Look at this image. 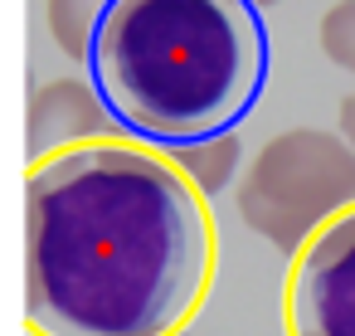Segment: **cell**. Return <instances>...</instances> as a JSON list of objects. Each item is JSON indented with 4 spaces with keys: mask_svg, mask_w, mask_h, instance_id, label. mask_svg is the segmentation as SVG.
<instances>
[{
    "mask_svg": "<svg viewBox=\"0 0 355 336\" xmlns=\"http://www.w3.org/2000/svg\"><path fill=\"white\" fill-rule=\"evenodd\" d=\"M209 283V205L166 156L83 142L30 166L25 321L40 336H180Z\"/></svg>",
    "mask_w": 355,
    "mask_h": 336,
    "instance_id": "obj_1",
    "label": "cell"
},
{
    "mask_svg": "<svg viewBox=\"0 0 355 336\" xmlns=\"http://www.w3.org/2000/svg\"><path fill=\"white\" fill-rule=\"evenodd\" d=\"M83 69L117 127L171 151L253 112L268 30L248 0H107Z\"/></svg>",
    "mask_w": 355,
    "mask_h": 336,
    "instance_id": "obj_2",
    "label": "cell"
},
{
    "mask_svg": "<svg viewBox=\"0 0 355 336\" xmlns=\"http://www.w3.org/2000/svg\"><path fill=\"white\" fill-rule=\"evenodd\" d=\"M355 205V151L340 132L292 127L272 137L239 180L243 224L282 253H297L316 229Z\"/></svg>",
    "mask_w": 355,
    "mask_h": 336,
    "instance_id": "obj_3",
    "label": "cell"
},
{
    "mask_svg": "<svg viewBox=\"0 0 355 336\" xmlns=\"http://www.w3.org/2000/svg\"><path fill=\"white\" fill-rule=\"evenodd\" d=\"M282 317L287 336H355V205L292 253Z\"/></svg>",
    "mask_w": 355,
    "mask_h": 336,
    "instance_id": "obj_4",
    "label": "cell"
},
{
    "mask_svg": "<svg viewBox=\"0 0 355 336\" xmlns=\"http://www.w3.org/2000/svg\"><path fill=\"white\" fill-rule=\"evenodd\" d=\"M117 122L107 117L103 98L93 93L88 78H49L30 98V122H25V151L30 166L44 156H59L69 146H83L93 137H107Z\"/></svg>",
    "mask_w": 355,
    "mask_h": 336,
    "instance_id": "obj_5",
    "label": "cell"
},
{
    "mask_svg": "<svg viewBox=\"0 0 355 336\" xmlns=\"http://www.w3.org/2000/svg\"><path fill=\"white\" fill-rule=\"evenodd\" d=\"M166 161L209 200V195H219V190L234 180V171H239V161H243V142H239V132H219V137H205V142L171 146Z\"/></svg>",
    "mask_w": 355,
    "mask_h": 336,
    "instance_id": "obj_6",
    "label": "cell"
},
{
    "mask_svg": "<svg viewBox=\"0 0 355 336\" xmlns=\"http://www.w3.org/2000/svg\"><path fill=\"white\" fill-rule=\"evenodd\" d=\"M107 10V0H44V20H49V35L54 44L83 64L88 54V40L98 30V15Z\"/></svg>",
    "mask_w": 355,
    "mask_h": 336,
    "instance_id": "obj_7",
    "label": "cell"
},
{
    "mask_svg": "<svg viewBox=\"0 0 355 336\" xmlns=\"http://www.w3.org/2000/svg\"><path fill=\"white\" fill-rule=\"evenodd\" d=\"M321 54L355 74V0H336V6L321 15Z\"/></svg>",
    "mask_w": 355,
    "mask_h": 336,
    "instance_id": "obj_8",
    "label": "cell"
},
{
    "mask_svg": "<svg viewBox=\"0 0 355 336\" xmlns=\"http://www.w3.org/2000/svg\"><path fill=\"white\" fill-rule=\"evenodd\" d=\"M340 142L355 151V93L340 98Z\"/></svg>",
    "mask_w": 355,
    "mask_h": 336,
    "instance_id": "obj_9",
    "label": "cell"
},
{
    "mask_svg": "<svg viewBox=\"0 0 355 336\" xmlns=\"http://www.w3.org/2000/svg\"><path fill=\"white\" fill-rule=\"evenodd\" d=\"M248 6H258V10H263V6H282V0H248Z\"/></svg>",
    "mask_w": 355,
    "mask_h": 336,
    "instance_id": "obj_10",
    "label": "cell"
}]
</instances>
